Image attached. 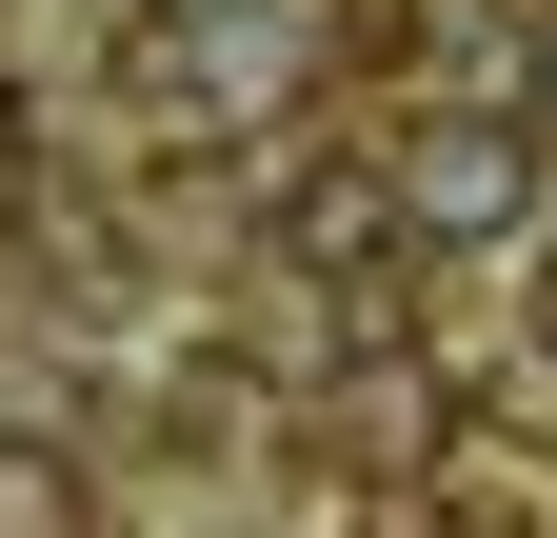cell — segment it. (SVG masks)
Wrapping results in <instances>:
<instances>
[{"instance_id": "277c9868", "label": "cell", "mask_w": 557, "mask_h": 538, "mask_svg": "<svg viewBox=\"0 0 557 538\" xmlns=\"http://www.w3.org/2000/svg\"><path fill=\"white\" fill-rule=\"evenodd\" d=\"M518 100H537V140H557V21H537V40H518Z\"/></svg>"}, {"instance_id": "6da1fadb", "label": "cell", "mask_w": 557, "mask_h": 538, "mask_svg": "<svg viewBox=\"0 0 557 538\" xmlns=\"http://www.w3.org/2000/svg\"><path fill=\"white\" fill-rule=\"evenodd\" d=\"M379 160H398V220H418V240H518V220H537V100H518V120H498V100H418Z\"/></svg>"}, {"instance_id": "3957f363", "label": "cell", "mask_w": 557, "mask_h": 538, "mask_svg": "<svg viewBox=\"0 0 557 538\" xmlns=\"http://www.w3.org/2000/svg\"><path fill=\"white\" fill-rule=\"evenodd\" d=\"M21 220H40V100L0 81V240H21Z\"/></svg>"}, {"instance_id": "7a4b0ae2", "label": "cell", "mask_w": 557, "mask_h": 538, "mask_svg": "<svg viewBox=\"0 0 557 538\" xmlns=\"http://www.w3.org/2000/svg\"><path fill=\"white\" fill-rule=\"evenodd\" d=\"M438 538H557V479H518V458H438Z\"/></svg>"}, {"instance_id": "5b68a950", "label": "cell", "mask_w": 557, "mask_h": 538, "mask_svg": "<svg viewBox=\"0 0 557 538\" xmlns=\"http://www.w3.org/2000/svg\"><path fill=\"white\" fill-rule=\"evenodd\" d=\"M537 359H557V259H537Z\"/></svg>"}]
</instances>
